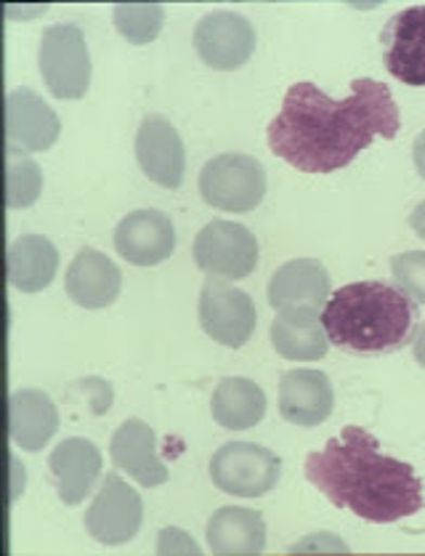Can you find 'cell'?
<instances>
[{"label": "cell", "mask_w": 425, "mask_h": 556, "mask_svg": "<svg viewBox=\"0 0 425 556\" xmlns=\"http://www.w3.org/2000/svg\"><path fill=\"white\" fill-rule=\"evenodd\" d=\"M194 264L210 277L221 280H242L258 266V240L256 235L237 222L205 224L194 238Z\"/></svg>", "instance_id": "52a82bcc"}, {"label": "cell", "mask_w": 425, "mask_h": 556, "mask_svg": "<svg viewBox=\"0 0 425 556\" xmlns=\"http://www.w3.org/2000/svg\"><path fill=\"white\" fill-rule=\"evenodd\" d=\"M282 460L256 442H227L210 458V479L221 493L261 498L280 482Z\"/></svg>", "instance_id": "5b68a950"}, {"label": "cell", "mask_w": 425, "mask_h": 556, "mask_svg": "<svg viewBox=\"0 0 425 556\" xmlns=\"http://www.w3.org/2000/svg\"><path fill=\"white\" fill-rule=\"evenodd\" d=\"M212 421L223 429L245 431L263 421L266 394L256 381L242 376L221 378L210 400Z\"/></svg>", "instance_id": "cb8c5ba5"}, {"label": "cell", "mask_w": 425, "mask_h": 556, "mask_svg": "<svg viewBox=\"0 0 425 556\" xmlns=\"http://www.w3.org/2000/svg\"><path fill=\"white\" fill-rule=\"evenodd\" d=\"M38 67L56 99H82L91 86V56L78 25H53L43 33Z\"/></svg>", "instance_id": "8992f818"}, {"label": "cell", "mask_w": 425, "mask_h": 556, "mask_svg": "<svg viewBox=\"0 0 425 556\" xmlns=\"http://www.w3.org/2000/svg\"><path fill=\"white\" fill-rule=\"evenodd\" d=\"M335 392L322 370H291L280 381V416L298 429H314L333 416Z\"/></svg>", "instance_id": "9a60e30c"}, {"label": "cell", "mask_w": 425, "mask_h": 556, "mask_svg": "<svg viewBox=\"0 0 425 556\" xmlns=\"http://www.w3.org/2000/svg\"><path fill=\"white\" fill-rule=\"evenodd\" d=\"M306 479L338 508L375 525H391L423 508V479L404 460L381 453L362 426H346L306 458Z\"/></svg>", "instance_id": "7a4b0ae2"}, {"label": "cell", "mask_w": 425, "mask_h": 556, "mask_svg": "<svg viewBox=\"0 0 425 556\" xmlns=\"http://www.w3.org/2000/svg\"><path fill=\"white\" fill-rule=\"evenodd\" d=\"M330 299V271L317 258H293L282 264L269 280V304L274 309L287 306H314Z\"/></svg>", "instance_id": "ffe728a7"}, {"label": "cell", "mask_w": 425, "mask_h": 556, "mask_svg": "<svg viewBox=\"0 0 425 556\" xmlns=\"http://www.w3.org/2000/svg\"><path fill=\"white\" fill-rule=\"evenodd\" d=\"M112 464L120 471H128L144 488H159L168 482V469L157 455L155 431L141 418H128L112 434L110 442Z\"/></svg>", "instance_id": "e0dca14e"}, {"label": "cell", "mask_w": 425, "mask_h": 556, "mask_svg": "<svg viewBox=\"0 0 425 556\" xmlns=\"http://www.w3.org/2000/svg\"><path fill=\"white\" fill-rule=\"evenodd\" d=\"M144 519L141 495L120 475H106L91 508L86 511L88 535L104 546L133 541Z\"/></svg>", "instance_id": "9c48e42d"}, {"label": "cell", "mask_w": 425, "mask_h": 556, "mask_svg": "<svg viewBox=\"0 0 425 556\" xmlns=\"http://www.w3.org/2000/svg\"><path fill=\"white\" fill-rule=\"evenodd\" d=\"M417 323V301L383 280L348 282L330 295L322 309L330 344L351 354L397 352L412 339Z\"/></svg>", "instance_id": "3957f363"}, {"label": "cell", "mask_w": 425, "mask_h": 556, "mask_svg": "<svg viewBox=\"0 0 425 556\" xmlns=\"http://www.w3.org/2000/svg\"><path fill=\"white\" fill-rule=\"evenodd\" d=\"M136 160L152 181L165 189H179L184 181L186 152L179 131L165 117L146 115L136 134Z\"/></svg>", "instance_id": "5bb4252c"}, {"label": "cell", "mask_w": 425, "mask_h": 556, "mask_svg": "<svg viewBox=\"0 0 425 556\" xmlns=\"http://www.w3.org/2000/svg\"><path fill=\"white\" fill-rule=\"evenodd\" d=\"M194 49L212 70H237L256 51V27L237 11H210L194 29Z\"/></svg>", "instance_id": "8fae6325"}, {"label": "cell", "mask_w": 425, "mask_h": 556, "mask_svg": "<svg viewBox=\"0 0 425 556\" xmlns=\"http://www.w3.org/2000/svg\"><path fill=\"white\" fill-rule=\"evenodd\" d=\"M9 282L22 293H38L51 286L59 269V251L49 238L27 235L11 242L9 256Z\"/></svg>", "instance_id": "603a6c76"}, {"label": "cell", "mask_w": 425, "mask_h": 556, "mask_svg": "<svg viewBox=\"0 0 425 556\" xmlns=\"http://www.w3.org/2000/svg\"><path fill=\"white\" fill-rule=\"evenodd\" d=\"M271 346L276 354L295 363L322 359L330 349L322 317L314 306H287L271 323Z\"/></svg>", "instance_id": "d6986e66"}, {"label": "cell", "mask_w": 425, "mask_h": 556, "mask_svg": "<svg viewBox=\"0 0 425 556\" xmlns=\"http://www.w3.org/2000/svg\"><path fill=\"white\" fill-rule=\"evenodd\" d=\"M199 194L210 208L229 213L256 211L266 198V168L253 155L223 152L199 170Z\"/></svg>", "instance_id": "277c9868"}, {"label": "cell", "mask_w": 425, "mask_h": 556, "mask_svg": "<svg viewBox=\"0 0 425 556\" xmlns=\"http://www.w3.org/2000/svg\"><path fill=\"white\" fill-rule=\"evenodd\" d=\"M199 325L216 344L240 349L256 333V304L240 288L210 277L199 291Z\"/></svg>", "instance_id": "ba28073f"}, {"label": "cell", "mask_w": 425, "mask_h": 556, "mask_svg": "<svg viewBox=\"0 0 425 556\" xmlns=\"http://www.w3.org/2000/svg\"><path fill=\"white\" fill-rule=\"evenodd\" d=\"M67 295L82 309H104L120 295L123 275L96 248H80L67 269Z\"/></svg>", "instance_id": "ac0fdd59"}, {"label": "cell", "mask_w": 425, "mask_h": 556, "mask_svg": "<svg viewBox=\"0 0 425 556\" xmlns=\"http://www.w3.org/2000/svg\"><path fill=\"white\" fill-rule=\"evenodd\" d=\"M208 548L212 554H261L266 548V522L258 511L223 506L208 519Z\"/></svg>", "instance_id": "7402d4cb"}, {"label": "cell", "mask_w": 425, "mask_h": 556, "mask_svg": "<svg viewBox=\"0 0 425 556\" xmlns=\"http://www.w3.org/2000/svg\"><path fill=\"white\" fill-rule=\"evenodd\" d=\"M391 275L412 301L425 304V251H407L391 258Z\"/></svg>", "instance_id": "4316f807"}, {"label": "cell", "mask_w": 425, "mask_h": 556, "mask_svg": "<svg viewBox=\"0 0 425 556\" xmlns=\"http://www.w3.org/2000/svg\"><path fill=\"white\" fill-rule=\"evenodd\" d=\"M410 227L415 229L417 238H423V240H425V200H423L421 205H417L415 211H412V216H410Z\"/></svg>", "instance_id": "f546056e"}, {"label": "cell", "mask_w": 425, "mask_h": 556, "mask_svg": "<svg viewBox=\"0 0 425 556\" xmlns=\"http://www.w3.org/2000/svg\"><path fill=\"white\" fill-rule=\"evenodd\" d=\"M383 62L407 86H425V5H410L386 22L381 33Z\"/></svg>", "instance_id": "7c38bea8"}, {"label": "cell", "mask_w": 425, "mask_h": 556, "mask_svg": "<svg viewBox=\"0 0 425 556\" xmlns=\"http://www.w3.org/2000/svg\"><path fill=\"white\" fill-rule=\"evenodd\" d=\"M412 157H415V168L417 174L425 179V131L417 134L415 144H412Z\"/></svg>", "instance_id": "f1b7e54d"}, {"label": "cell", "mask_w": 425, "mask_h": 556, "mask_svg": "<svg viewBox=\"0 0 425 556\" xmlns=\"http://www.w3.org/2000/svg\"><path fill=\"white\" fill-rule=\"evenodd\" d=\"M157 554H192L199 556V546L186 535L184 530L179 528H165L159 532V543H157Z\"/></svg>", "instance_id": "83f0119b"}, {"label": "cell", "mask_w": 425, "mask_h": 556, "mask_svg": "<svg viewBox=\"0 0 425 556\" xmlns=\"http://www.w3.org/2000/svg\"><path fill=\"white\" fill-rule=\"evenodd\" d=\"M49 469L56 479V490L62 504L78 506L86 501L102 475V453L91 440L69 437L59 442L49 455Z\"/></svg>", "instance_id": "2e32d148"}, {"label": "cell", "mask_w": 425, "mask_h": 556, "mask_svg": "<svg viewBox=\"0 0 425 556\" xmlns=\"http://www.w3.org/2000/svg\"><path fill=\"white\" fill-rule=\"evenodd\" d=\"M112 16L128 43L144 46L155 40L163 29L165 9L159 3H117Z\"/></svg>", "instance_id": "d4e9b609"}, {"label": "cell", "mask_w": 425, "mask_h": 556, "mask_svg": "<svg viewBox=\"0 0 425 556\" xmlns=\"http://www.w3.org/2000/svg\"><path fill=\"white\" fill-rule=\"evenodd\" d=\"M399 106L386 83L359 78L346 99H330L314 83H293L269 123V147L300 174H335L377 136L397 139Z\"/></svg>", "instance_id": "6da1fadb"}, {"label": "cell", "mask_w": 425, "mask_h": 556, "mask_svg": "<svg viewBox=\"0 0 425 556\" xmlns=\"http://www.w3.org/2000/svg\"><path fill=\"white\" fill-rule=\"evenodd\" d=\"M59 429V410L40 389H20L9 400V431L16 447L27 453L43 451Z\"/></svg>", "instance_id": "44dd1931"}, {"label": "cell", "mask_w": 425, "mask_h": 556, "mask_svg": "<svg viewBox=\"0 0 425 556\" xmlns=\"http://www.w3.org/2000/svg\"><path fill=\"white\" fill-rule=\"evenodd\" d=\"M62 123L33 88H16L5 97V155L46 152L56 144Z\"/></svg>", "instance_id": "30bf717a"}, {"label": "cell", "mask_w": 425, "mask_h": 556, "mask_svg": "<svg viewBox=\"0 0 425 556\" xmlns=\"http://www.w3.org/2000/svg\"><path fill=\"white\" fill-rule=\"evenodd\" d=\"M43 189V174L33 157L16 155L5 160V205L9 208H29L38 203Z\"/></svg>", "instance_id": "484cf974"}, {"label": "cell", "mask_w": 425, "mask_h": 556, "mask_svg": "<svg viewBox=\"0 0 425 556\" xmlns=\"http://www.w3.org/2000/svg\"><path fill=\"white\" fill-rule=\"evenodd\" d=\"M115 251L136 266L163 264L176 251L173 222L157 208L128 213L115 229Z\"/></svg>", "instance_id": "4fadbf2b"}, {"label": "cell", "mask_w": 425, "mask_h": 556, "mask_svg": "<svg viewBox=\"0 0 425 556\" xmlns=\"http://www.w3.org/2000/svg\"><path fill=\"white\" fill-rule=\"evenodd\" d=\"M412 354H415L417 365H423L425 368V323L421 325V330H417L415 341H412Z\"/></svg>", "instance_id": "4dcf8cb0"}]
</instances>
